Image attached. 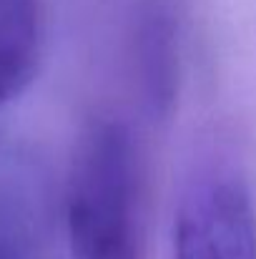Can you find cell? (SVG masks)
I'll use <instances>...</instances> for the list:
<instances>
[{"instance_id":"1","label":"cell","mask_w":256,"mask_h":259,"mask_svg":"<svg viewBox=\"0 0 256 259\" xmlns=\"http://www.w3.org/2000/svg\"><path fill=\"white\" fill-rule=\"evenodd\" d=\"M71 259H143L141 169L128 126L98 116L83 128L66 186Z\"/></svg>"},{"instance_id":"2","label":"cell","mask_w":256,"mask_h":259,"mask_svg":"<svg viewBox=\"0 0 256 259\" xmlns=\"http://www.w3.org/2000/svg\"><path fill=\"white\" fill-rule=\"evenodd\" d=\"M173 259H256V201L241 171L209 164L188 179L173 219Z\"/></svg>"},{"instance_id":"3","label":"cell","mask_w":256,"mask_h":259,"mask_svg":"<svg viewBox=\"0 0 256 259\" xmlns=\"http://www.w3.org/2000/svg\"><path fill=\"white\" fill-rule=\"evenodd\" d=\"M40 0H0V106L30 88L40 68Z\"/></svg>"},{"instance_id":"4","label":"cell","mask_w":256,"mask_h":259,"mask_svg":"<svg viewBox=\"0 0 256 259\" xmlns=\"http://www.w3.org/2000/svg\"><path fill=\"white\" fill-rule=\"evenodd\" d=\"M138 58L148 108L164 116L173 108L178 83V43L176 20L164 0H151L141 13Z\"/></svg>"},{"instance_id":"5","label":"cell","mask_w":256,"mask_h":259,"mask_svg":"<svg viewBox=\"0 0 256 259\" xmlns=\"http://www.w3.org/2000/svg\"><path fill=\"white\" fill-rule=\"evenodd\" d=\"M0 259H23L18 244L13 242V237L3 229H0Z\"/></svg>"}]
</instances>
